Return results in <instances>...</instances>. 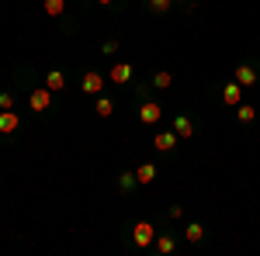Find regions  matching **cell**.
Instances as JSON below:
<instances>
[{
  "instance_id": "cell-1",
  "label": "cell",
  "mask_w": 260,
  "mask_h": 256,
  "mask_svg": "<svg viewBox=\"0 0 260 256\" xmlns=\"http://www.w3.org/2000/svg\"><path fill=\"white\" fill-rule=\"evenodd\" d=\"M233 80L240 83L243 90H253V87L260 83V69L250 66V62H240V66H233Z\"/></svg>"
},
{
  "instance_id": "cell-2",
  "label": "cell",
  "mask_w": 260,
  "mask_h": 256,
  "mask_svg": "<svg viewBox=\"0 0 260 256\" xmlns=\"http://www.w3.org/2000/svg\"><path fill=\"white\" fill-rule=\"evenodd\" d=\"M153 239H156L153 222H136V225H132V242H136L139 249H149V246H153Z\"/></svg>"
},
{
  "instance_id": "cell-3",
  "label": "cell",
  "mask_w": 260,
  "mask_h": 256,
  "mask_svg": "<svg viewBox=\"0 0 260 256\" xmlns=\"http://www.w3.org/2000/svg\"><path fill=\"white\" fill-rule=\"evenodd\" d=\"M139 121L142 125H160L163 121V107H160V100H139Z\"/></svg>"
},
{
  "instance_id": "cell-4",
  "label": "cell",
  "mask_w": 260,
  "mask_h": 256,
  "mask_svg": "<svg viewBox=\"0 0 260 256\" xmlns=\"http://www.w3.org/2000/svg\"><path fill=\"white\" fill-rule=\"evenodd\" d=\"M28 104H31V111H35V115L49 111V107H52V90H49V87H39V90H31V94H28Z\"/></svg>"
},
{
  "instance_id": "cell-5",
  "label": "cell",
  "mask_w": 260,
  "mask_h": 256,
  "mask_svg": "<svg viewBox=\"0 0 260 256\" xmlns=\"http://www.w3.org/2000/svg\"><path fill=\"white\" fill-rule=\"evenodd\" d=\"M80 90H83V94H90V97H98L101 90H104V77H101L98 69H87V73L80 77Z\"/></svg>"
},
{
  "instance_id": "cell-6",
  "label": "cell",
  "mask_w": 260,
  "mask_h": 256,
  "mask_svg": "<svg viewBox=\"0 0 260 256\" xmlns=\"http://www.w3.org/2000/svg\"><path fill=\"white\" fill-rule=\"evenodd\" d=\"M222 104H225V107H236V104H243V87L236 83V80H229V83L222 87Z\"/></svg>"
},
{
  "instance_id": "cell-7",
  "label": "cell",
  "mask_w": 260,
  "mask_h": 256,
  "mask_svg": "<svg viewBox=\"0 0 260 256\" xmlns=\"http://www.w3.org/2000/svg\"><path fill=\"white\" fill-rule=\"evenodd\" d=\"M108 77H111V83H128V80L136 77V66H132V62H115V66L108 69Z\"/></svg>"
},
{
  "instance_id": "cell-8",
  "label": "cell",
  "mask_w": 260,
  "mask_h": 256,
  "mask_svg": "<svg viewBox=\"0 0 260 256\" xmlns=\"http://www.w3.org/2000/svg\"><path fill=\"white\" fill-rule=\"evenodd\" d=\"M177 142H180L177 132H156V138H153L156 153H174V149H177Z\"/></svg>"
},
{
  "instance_id": "cell-9",
  "label": "cell",
  "mask_w": 260,
  "mask_h": 256,
  "mask_svg": "<svg viewBox=\"0 0 260 256\" xmlns=\"http://www.w3.org/2000/svg\"><path fill=\"white\" fill-rule=\"evenodd\" d=\"M139 187V177H136V170H121L118 173V191L121 194H132Z\"/></svg>"
},
{
  "instance_id": "cell-10",
  "label": "cell",
  "mask_w": 260,
  "mask_h": 256,
  "mask_svg": "<svg viewBox=\"0 0 260 256\" xmlns=\"http://www.w3.org/2000/svg\"><path fill=\"white\" fill-rule=\"evenodd\" d=\"M45 87H49L52 94L66 90V73H62V69H49V73H45Z\"/></svg>"
},
{
  "instance_id": "cell-11",
  "label": "cell",
  "mask_w": 260,
  "mask_h": 256,
  "mask_svg": "<svg viewBox=\"0 0 260 256\" xmlns=\"http://www.w3.org/2000/svg\"><path fill=\"white\" fill-rule=\"evenodd\" d=\"M94 115H98V118H111V115H115V100L98 94V97H94Z\"/></svg>"
},
{
  "instance_id": "cell-12",
  "label": "cell",
  "mask_w": 260,
  "mask_h": 256,
  "mask_svg": "<svg viewBox=\"0 0 260 256\" xmlns=\"http://www.w3.org/2000/svg\"><path fill=\"white\" fill-rule=\"evenodd\" d=\"M174 132H177L184 142L194 138V125H191V118H187V115H177V118H174Z\"/></svg>"
},
{
  "instance_id": "cell-13",
  "label": "cell",
  "mask_w": 260,
  "mask_h": 256,
  "mask_svg": "<svg viewBox=\"0 0 260 256\" xmlns=\"http://www.w3.org/2000/svg\"><path fill=\"white\" fill-rule=\"evenodd\" d=\"M21 118L14 111H0V135H11V132H18Z\"/></svg>"
},
{
  "instance_id": "cell-14",
  "label": "cell",
  "mask_w": 260,
  "mask_h": 256,
  "mask_svg": "<svg viewBox=\"0 0 260 256\" xmlns=\"http://www.w3.org/2000/svg\"><path fill=\"white\" fill-rule=\"evenodd\" d=\"M236 121L240 125H253L257 121V107L253 104H236Z\"/></svg>"
},
{
  "instance_id": "cell-15",
  "label": "cell",
  "mask_w": 260,
  "mask_h": 256,
  "mask_svg": "<svg viewBox=\"0 0 260 256\" xmlns=\"http://www.w3.org/2000/svg\"><path fill=\"white\" fill-rule=\"evenodd\" d=\"M184 239H187V242H194V246H198V242H205V225H201V222H187Z\"/></svg>"
},
{
  "instance_id": "cell-16",
  "label": "cell",
  "mask_w": 260,
  "mask_h": 256,
  "mask_svg": "<svg viewBox=\"0 0 260 256\" xmlns=\"http://www.w3.org/2000/svg\"><path fill=\"white\" fill-rule=\"evenodd\" d=\"M153 87H156V90H170V87H174V73H170V69H156V73H153Z\"/></svg>"
},
{
  "instance_id": "cell-17",
  "label": "cell",
  "mask_w": 260,
  "mask_h": 256,
  "mask_svg": "<svg viewBox=\"0 0 260 256\" xmlns=\"http://www.w3.org/2000/svg\"><path fill=\"white\" fill-rule=\"evenodd\" d=\"M42 11L49 18H62L66 14V0H42Z\"/></svg>"
},
{
  "instance_id": "cell-18",
  "label": "cell",
  "mask_w": 260,
  "mask_h": 256,
  "mask_svg": "<svg viewBox=\"0 0 260 256\" xmlns=\"http://www.w3.org/2000/svg\"><path fill=\"white\" fill-rule=\"evenodd\" d=\"M136 177H139V184H153L156 180V166L153 163H142V166H136Z\"/></svg>"
},
{
  "instance_id": "cell-19",
  "label": "cell",
  "mask_w": 260,
  "mask_h": 256,
  "mask_svg": "<svg viewBox=\"0 0 260 256\" xmlns=\"http://www.w3.org/2000/svg\"><path fill=\"white\" fill-rule=\"evenodd\" d=\"M153 246H156V253H163V256H167V253H174L177 239H174V236H156V239H153Z\"/></svg>"
},
{
  "instance_id": "cell-20",
  "label": "cell",
  "mask_w": 260,
  "mask_h": 256,
  "mask_svg": "<svg viewBox=\"0 0 260 256\" xmlns=\"http://www.w3.org/2000/svg\"><path fill=\"white\" fill-rule=\"evenodd\" d=\"M146 7L153 14H167V11H174V0H146Z\"/></svg>"
},
{
  "instance_id": "cell-21",
  "label": "cell",
  "mask_w": 260,
  "mask_h": 256,
  "mask_svg": "<svg viewBox=\"0 0 260 256\" xmlns=\"http://www.w3.org/2000/svg\"><path fill=\"white\" fill-rule=\"evenodd\" d=\"M101 52H104V56H115V52H118V39H104L101 42Z\"/></svg>"
},
{
  "instance_id": "cell-22",
  "label": "cell",
  "mask_w": 260,
  "mask_h": 256,
  "mask_svg": "<svg viewBox=\"0 0 260 256\" xmlns=\"http://www.w3.org/2000/svg\"><path fill=\"white\" fill-rule=\"evenodd\" d=\"M0 111H14V94H0Z\"/></svg>"
},
{
  "instance_id": "cell-23",
  "label": "cell",
  "mask_w": 260,
  "mask_h": 256,
  "mask_svg": "<svg viewBox=\"0 0 260 256\" xmlns=\"http://www.w3.org/2000/svg\"><path fill=\"white\" fill-rule=\"evenodd\" d=\"M167 215L174 218V222H180V218H184V208H180V204H170V208H167Z\"/></svg>"
},
{
  "instance_id": "cell-24",
  "label": "cell",
  "mask_w": 260,
  "mask_h": 256,
  "mask_svg": "<svg viewBox=\"0 0 260 256\" xmlns=\"http://www.w3.org/2000/svg\"><path fill=\"white\" fill-rule=\"evenodd\" d=\"M98 4H101V7H111V4H115V0H98Z\"/></svg>"
}]
</instances>
